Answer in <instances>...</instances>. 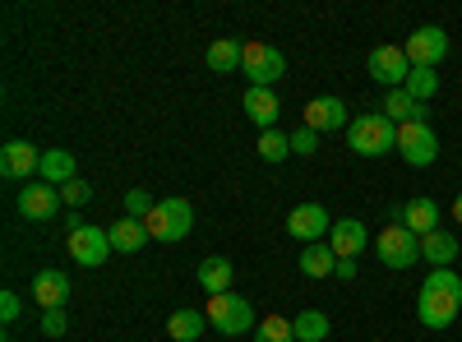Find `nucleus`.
I'll list each match as a JSON object with an SVG mask.
<instances>
[{
  "label": "nucleus",
  "mask_w": 462,
  "mask_h": 342,
  "mask_svg": "<svg viewBox=\"0 0 462 342\" xmlns=\"http://www.w3.org/2000/svg\"><path fill=\"white\" fill-rule=\"evenodd\" d=\"M204 324H208L204 310H176V315L167 319V333H171L176 342H195V337L204 333Z\"/></svg>",
  "instance_id": "nucleus-26"
},
{
  "label": "nucleus",
  "mask_w": 462,
  "mask_h": 342,
  "mask_svg": "<svg viewBox=\"0 0 462 342\" xmlns=\"http://www.w3.org/2000/svg\"><path fill=\"white\" fill-rule=\"evenodd\" d=\"M453 222H457V226H462V195H457V199H453Z\"/></svg>",
  "instance_id": "nucleus-37"
},
{
  "label": "nucleus",
  "mask_w": 462,
  "mask_h": 342,
  "mask_svg": "<svg viewBox=\"0 0 462 342\" xmlns=\"http://www.w3.org/2000/svg\"><path fill=\"white\" fill-rule=\"evenodd\" d=\"M250 342H296V328H291L282 315H268V319H259V324H254Z\"/></svg>",
  "instance_id": "nucleus-28"
},
{
  "label": "nucleus",
  "mask_w": 462,
  "mask_h": 342,
  "mask_svg": "<svg viewBox=\"0 0 462 342\" xmlns=\"http://www.w3.org/2000/svg\"><path fill=\"white\" fill-rule=\"evenodd\" d=\"M37 176H42L47 185H69L74 176H79V171H74V153H69V148H47V153H42V171H37Z\"/></svg>",
  "instance_id": "nucleus-23"
},
{
  "label": "nucleus",
  "mask_w": 462,
  "mask_h": 342,
  "mask_svg": "<svg viewBox=\"0 0 462 342\" xmlns=\"http://www.w3.org/2000/svg\"><path fill=\"white\" fill-rule=\"evenodd\" d=\"M189 232H195V208H189V199H180V195L158 199V208L148 213V236H152V241L176 245V241H185Z\"/></svg>",
  "instance_id": "nucleus-3"
},
{
  "label": "nucleus",
  "mask_w": 462,
  "mask_h": 342,
  "mask_svg": "<svg viewBox=\"0 0 462 342\" xmlns=\"http://www.w3.org/2000/svg\"><path fill=\"white\" fill-rule=\"evenodd\" d=\"M208 319H213V328L217 333H226V337H241V333H254V306H250V296H236V291H222V296H208V310H204Z\"/></svg>",
  "instance_id": "nucleus-5"
},
{
  "label": "nucleus",
  "mask_w": 462,
  "mask_h": 342,
  "mask_svg": "<svg viewBox=\"0 0 462 342\" xmlns=\"http://www.w3.org/2000/svg\"><path fill=\"white\" fill-rule=\"evenodd\" d=\"M241 69H245L250 88H273L282 74H287V56H282L273 42H245V60H241Z\"/></svg>",
  "instance_id": "nucleus-7"
},
{
  "label": "nucleus",
  "mask_w": 462,
  "mask_h": 342,
  "mask_svg": "<svg viewBox=\"0 0 462 342\" xmlns=\"http://www.w3.org/2000/svg\"><path fill=\"white\" fill-rule=\"evenodd\" d=\"M462 254V245H457V236L453 232H430V236H420V259L430 263V269H448V263Z\"/></svg>",
  "instance_id": "nucleus-21"
},
{
  "label": "nucleus",
  "mask_w": 462,
  "mask_h": 342,
  "mask_svg": "<svg viewBox=\"0 0 462 342\" xmlns=\"http://www.w3.org/2000/svg\"><path fill=\"white\" fill-rule=\"evenodd\" d=\"M106 236H111V250H121V254H139L152 236H148V222L139 217H121V222H111L106 226Z\"/></svg>",
  "instance_id": "nucleus-19"
},
{
  "label": "nucleus",
  "mask_w": 462,
  "mask_h": 342,
  "mask_svg": "<svg viewBox=\"0 0 462 342\" xmlns=\"http://www.w3.org/2000/svg\"><path fill=\"white\" fill-rule=\"evenodd\" d=\"M291 153V134H282V130H263L259 134V158L263 162H282Z\"/></svg>",
  "instance_id": "nucleus-29"
},
{
  "label": "nucleus",
  "mask_w": 462,
  "mask_h": 342,
  "mask_svg": "<svg viewBox=\"0 0 462 342\" xmlns=\"http://www.w3.org/2000/svg\"><path fill=\"white\" fill-rule=\"evenodd\" d=\"M19 310H23L19 291H0V319H5V324H14V319H19Z\"/></svg>",
  "instance_id": "nucleus-35"
},
{
  "label": "nucleus",
  "mask_w": 462,
  "mask_h": 342,
  "mask_svg": "<svg viewBox=\"0 0 462 342\" xmlns=\"http://www.w3.org/2000/svg\"><path fill=\"white\" fill-rule=\"evenodd\" d=\"M231 278H236V263L231 259H204L199 263V287L208 291V296H222V291H231Z\"/></svg>",
  "instance_id": "nucleus-24"
},
{
  "label": "nucleus",
  "mask_w": 462,
  "mask_h": 342,
  "mask_svg": "<svg viewBox=\"0 0 462 342\" xmlns=\"http://www.w3.org/2000/svg\"><path fill=\"white\" fill-rule=\"evenodd\" d=\"M457 310H462V278L453 269H430L416 291V319L430 333H439L457 319Z\"/></svg>",
  "instance_id": "nucleus-1"
},
{
  "label": "nucleus",
  "mask_w": 462,
  "mask_h": 342,
  "mask_svg": "<svg viewBox=\"0 0 462 342\" xmlns=\"http://www.w3.org/2000/svg\"><path fill=\"white\" fill-rule=\"evenodd\" d=\"M333 222H337V217H328L324 204H296V208L287 213V236L300 241V245H315V241H328Z\"/></svg>",
  "instance_id": "nucleus-9"
},
{
  "label": "nucleus",
  "mask_w": 462,
  "mask_h": 342,
  "mask_svg": "<svg viewBox=\"0 0 462 342\" xmlns=\"http://www.w3.org/2000/svg\"><path fill=\"white\" fill-rule=\"evenodd\" d=\"M352 116H346V102L342 97H310L305 102V130L328 134V130H346Z\"/></svg>",
  "instance_id": "nucleus-12"
},
{
  "label": "nucleus",
  "mask_w": 462,
  "mask_h": 342,
  "mask_svg": "<svg viewBox=\"0 0 462 342\" xmlns=\"http://www.w3.org/2000/svg\"><path fill=\"white\" fill-rule=\"evenodd\" d=\"M65 222H69V236H65L69 259L84 263V269H102V263L111 259V236L102 232V226L84 222V217H65Z\"/></svg>",
  "instance_id": "nucleus-4"
},
{
  "label": "nucleus",
  "mask_w": 462,
  "mask_h": 342,
  "mask_svg": "<svg viewBox=\"0 0 462 342\" xmlns=\"http://www.w3.org/2000/svg\"><path fill=\"white\" fill-rule=\"evenodd\" d=\"M60 204H65V199H60V189H56V185H47V180H42V185H23V189H19V213H23L28 222H47V217H56V213H60Z\"/></svg>",
  "instance_id": "nucleus-14"
},
{
  "label": "nucleus",
  "mask_w": 462,
  "mask_h": 342,
  "mask_svg": "<svg viewBox=\"0 0 462 342\" xmlns=\"http://www.w3.org/2000/svg\"><path fill=\"white\" fill-rule=\"evenodd\" d=\"M398 222L407 226V232H416V236H430V232H439V204L430 195H416V199L402 204V217Z\"/></svg>",
  "instance_id": "nucleus-17"
},
{
  "label": "nucleus",
  "mask_w": 462,
  "mask_h": 342,
  "mask_svg": "<svg viewBox=\"0 0 462 342\" xmlns=\"http://www.w3.org/2000/svg\"><path fill=\"white\" fill-rule=\"evenodd\" d=\"M365 69H370V79H379L383 88H407V79H411V60H407V51L402 47H374L370 51V60H365Z\"/></svg>",
  "instance_id": "nucleus-11"
},
{
  "label": "nucleus",
  "mask_w": 462,
  "mask_h": 342,
  "mask_svg": "<svg viewBox=\"0 0 462 342\" xmlns=\"http://www.w3.org/2000/svg\"><path fill=\"white\" fill-rule=\"evenodd\" d=\"M374 342H379V337H374Z\"/></svg>",
  "instance_id": "nucleus-38"
},
{
  "label": "nucleus",
  "mask_w": 462,
  "mask_h": 342,
  "mask_svg": "<svg viewBox=\"0 0 462 342\" xmlns=\"http://www.w3.org/2000/svg\"><path fill=\"white\" fill-rule=\"evenodd\" d=\"M365 241H370V232H365L361 217H337L333 232H328V245H333L337 259H356L365 250Z\"/></svg>",
  "instance_id": "nucleus-15"
},
{
  "label": "nucleus",
  "mask_w": 462,
  "mask_h": 342,
  "mask_svg": "<svg viewBox=\"0 0 462 342\" xmlns=\"http://www.w3.org/2000/svg\"><path fill=\"white\" fill-rule=\"evenodd\" d=\"M60 199H65L69 208H84V204L93 199V185H88V180H79V176H74L69 185H60Z\"/></svg>",
  "instance_id": "nucleus-32"
},
{
  "label": "nucleus",
  "mask_w": 462,
  "mask_h": 342,
  "mask_svg": "<svg viewBox=\"0 0 462 342\" xmlns=\"http://www.w3.org/2000/svg\"><path fill=\"white\" fill-rule=\"evenodd\" d=\"M158 208V199L148 195V189H130L125 195V217H139V222H148V213Z\"/></svg>",
  "instance_id": "nucleus-31"
},
{
  "label": "nucleus",
  "mask_w": 462,
  "mask_h": 342,
  "mask_svg": "<svg viewBox=\"0 0 462 342\" xmlns=\"http://www.w3.org/2000/svg\"><path fill=\"white\" fill-rule=\"evenodd\" d=\"M291 328H296V342H324L333 324H328L324 310H300V315L291 319Z\"/></svg>",
  "instance_id": "nucleus-27"
},
{
  "label": "nucleus",
  "mask_w": 462,
  "mask_h": 342,
  "mask_svg": "<svg viewBox=\"0 0 462 342\" xmlns=\"http://www.w3.org/2000/svg\"><path fill=\"white\" fill-rule=\"evenodd\" d=\"M333 278L352 282V278H356V259H337V273H333Z\"/></svg>",
  "instance_id": "nucleus-36"
},
{
  "label": "nucleus",
  "mask_w": 462,
  "mask_h": 342,
  "mask_svg": "<svg viewBox=\"0 0 462 342\" xmlns=\"http://www.w3.org/2000/svg\"><path fill=\"white\" fill-rule=\"evenodd\" d=\"M398 153L407 167H430L439 158V134L430 121H411V125H398Z\"/></svg>",
  "instance_id": "nucleus-8"
},
{
  "label": "nucleus",
  "mask_w": 462,
  "mask_h": 342,
  "mask_svg": "<svg viewBox=\"0 0 462 342\" xmlns=\"http://www.w3.org/2000/svg\"><path fill=\"white\" fill-rule=\"evenodd\" d=\"M383 116H389L393 125H411V121H430V106L416 102L407 88H393L389 97H383Z\"/></svg>",
  "instance_id": "nucleus-20"
},
{
  "label": "nucleus",
  "mask_w": 462,
  "mask_h": 342,
  "mask_svg": "<svg viewBox=\"0 0 462 342\" xmlns=\"http://www.w3.org/2000/svg\"><path fill=\"white\" fill-rule=\"evenodd\" d=\"M32 300L42 310H65V300H69V278L60 269H42L32 278Z\"/></svg>",
  "instance_id": "nucleus-16"
},
{
  "label": "nucleus",
  "mask_w": 462,
  "mask_h": 342,
  "mask_svg": "<svg viewBox=\"0 0 462 342\" xmlns=\"http://www.w3.org/2000/svg\"><path fill=\"white\" fill-rule=\"evenodd\" d=\"M32 171H42V153L28 143V139H10L5 148H0V176L10 180H28Z\"/></svg>",
  "instance_id": "nucleus-13"
},
{
  "label": "nucleus",
  "mask_w": 462,
  "mask_h": 342,
  "mask_svg": "<svg viewBox=\"0 0 462 342\" xmlns=\"http://www.w3.org/2000/svg\"><path fill=\"white\" fill-rule=\"evenodd\" d=\"M241 106H245V116H250L259 130H278V111H282V106H278V93H273V88H245V102H241Z\"/></svg>",
  "instance_id": "nucleus-18"
},
{
  "label": "nucleus",
  "mask_w": 462,
  "mask_h": 342,
  "mask_svg": "<svg viewBox=\"0 0 462 342\" xmlns=\"http://www.w3.org/2000/svg\"><path fill=\"white\" fill-rule=\"evenodd\" d=\"M407 93H411L416 102H426V106H430V97L439 93V74H435V69H411V79H407Z\"/></svg>",
  "instance_id": "nucleus-30"
},
{
  "label": "nucleus",
  "mask_w": 462,
  "mask_h": 342,
  "mask_svg": "<svg viewBox=\"0 0 462 342\" xmlns=\"http://www.w3.org/2000/svg\"><path fill=\"white\" fill-rule=\"evenodd\" d=\"M296 263H300V273H305V278H333V273H337V254H333V245H328V241L305 245Z\"/></svg>",
  "instance_id": "nucleus-22"
},
{
  "label": "nucleus",
  "mask_w": 462,
  "mask_h": 342,
  "mask_svg": "<svg viewBox=\"0 0 462 342\" xmlns=\"http://www.w3.org/2000/svg\"><path fill=\"white\" fill-rule=\"evenodd\" d=\"M241 60H245V42H236V37H217V42L208 47V65H213V74L241 69Z\"/></svg>",
  "instance_id": "nucleus-25"
},
{
  "label": "nucleus",
  "mask_w": 462,
  "mask_h": 342,
  "mask_svg": "<svg viewBox=\"0 0 462 342\" xmlns=\"http://www.w3.org/2000/svg\"><path fill=\"white\" fill-rule=\"evenodd\" d=\"M65 328H69L65 310H42V333L47 337H65Z\"/></svg>",
  "instance_id": "nucleus-34"
},
{
  "label": "nucleus",
  "mask_w": 462,
  "mask_h": 342,
  "mask_svg": "<svg viewBox=\"0 0 462 342\" xmlns=\"http://www.w3.org/2000/svg\"><path fill=\"white\" fill-rule=\"evenodd\" d=\"M374 250H379V263L383 269H411V263L420 259V236L416 232H407L402 222H393V226H383V232L374 236Z\"/></svg>",
  "instance_id": "nucleus-6"
},
{
  "label": "nucleus",
  "mask_w": 462,
  "mask_h": 342,
  "mask_svg": "<svg viewBox=\"0 0 462 342\" xmlns=\"http://www.w3.org/2000/svg\"><path fill=\"white\" fill-rule=\"evenodd\" d=\"M402 51H407L411 69H435V65L448 56V32L435 28V23H426V28H416V32L407 37Z\"/></svg>",
  "instance_id": "nucleus-10"
},
{
  "label": "nucleus",
  "mask_w": 462,
  "mask_h": 342,
  "mask_svg": "<svg viewBox=\"0 0 462 342\" xmlns=\"http://www.w3.org/2000/svg\"><path fill=\"white\" fill-rule=\"evenodd\" d=\"M315 148H319V134H315V130H305V125H300V130L291 134V153H300V158H310Z\"/></svg>",
  "instance_id": "nucleus-33"
},
{
  "label": "nucleus",
  "mask_w": 462,
  "mask_h": 342,
  "mask_svg": "<svg viewBox=\"0 0 462 342\" xmlns=\"http://www.w3.org/2000/svg\"><path fill=\"white\" fill-rule=\"evenodd\" d=\"M346 148H352L356 158H383L398 148V125L383 116V111H374V116H356L352 125H346Z\"/></svg>",
  "instance_id": "nucleus-2"
}]
</instances>
